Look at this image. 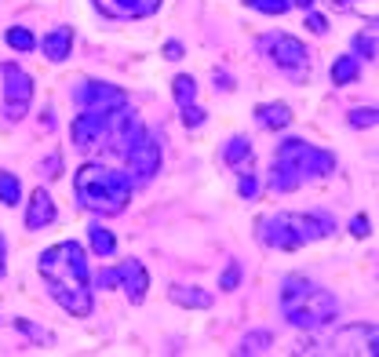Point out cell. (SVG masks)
<instances>
[{"label":"cell","mask_w":379,"mask_h":357,"mask_svg":"<svg viewBox=\"0 0 379 357\" xmlns=\"http://www.w3.org/2000/svg\"><path fill=\"white\" fill-rule=\"evenodd\" d=\"M37 267L48 281V291L51 299L73 314V317H88L91 314V277H88V259H84V248L77 241H62V244H51L41 252Z\"/></svg>","instance_id":"obj_1"},{"label":"cell","mask_w":379,"mask_h":357,"mask_svg":"<svg viewBox=\"0 0 379 357\" xmlns=\"http://www.w3.org/2000/svg\"><path fill=\"white\" fill-rule=\"evenodd\" d=\"M244 4H251L256 11H263V15H284L292 8V0H244Z\"/></svg>","instance_id":"obj_25"},{"label":"cell","mask_w":379,"mask_h":357,"mask_svg":"<svg viewBox=\"0 0 379 357\" xmlns=\"http://www.w3.org/2000/svg\"><path fill=\"white\" fill-rule=\"evenodd\" d=\"M259 51L274 62L277 70H289V73L310 70V51L303 48V41H296L289 33H263L259 37Z\"/></svg>","instance_id":"obj_6"},{"label":"cell","mask_w":379,"mask_h":357,"mask_svg":"<svg viewBox=\"0 0 379 357\" xmlns=\"http://www.w3.org/2000/svg\"><path fill=\"white\" fill-rule=\"evenodd\" d=\"M73 193L88 212L117 215L132 201V179H128V172H113L106 165H84L73 175Z\"/></svg>","instance_id":"obj_5"},{"label":"cell","mask_w":379,"mask_h":357,"mask_svg":"<svg viewBox=\"0 0 379 357\" xmlns=\"http://www.w3.org/2000/svg\"><path fill=\"white\" fill-rule=\"evenodd\" d=\"M77 103L84 110H113V106H128V95L103 81H84L77 88Z\"/></svg>","instance_id":"obj_11"},{"label":"cell","mask_w":379,"mask_h":357,"mask_svg":"<svg viewBox=\"0 0 379 357\" xmlns=\"http://www.w3.org/2000/svg\"><path fill=\"white\" fill-rule=\"evenodd\" d=\"M168 296L175 306H186V310H208L212 306V296L201 288H186V284H172L168 288Z\"/></svg>","instance_id":"obj_17"},{"label":"cell","mask_w":379,"mask_h":357,"mask_svg":"<svg viewBox=\"0 0 379 357\" xmlns=\"http://www.w3.org/2000/svg\"><path fill=\"white\" fill-rule=\"evenodd\" d=\"M336 172V153L318 150L303 139H284L274 150V168H270V190L277 193H292L299 190L306 179H321Z\"/></svg>","instance_id":"obj_2"},{"label":"cell","mask_w":379,"mask_h":357,"mask_svg":"<svg viewBox=\"0 0 379 357\" xmlns=\"http://www.w3.org/2000/svg\"><path fill=\"white\" fill-rule=\"evenodd\" d=\"M29 103H33V81L22 66L15 62H4V113L8 120H22L29 113Z\"/></svg>","instance_id":"obj_8"},{"label":"cell","mask_w":379,"mask_h":357,"mask_svg":"<svg viewBox=\"0 0 379 357\" xmlns=\"http://www.w3.org/2000/svg\"><path fill=\"white\" fill-rule=\"evenodd\" d=\"M58 165H62V160H58V153H51V157H48V175H51V179L58 175Z\"/></svg>","instance_id":"obj_36"},{"label":"cell","mask_w":379,"mask_h":357,"mask_svg":"<svg viewBox=\"0 0 379 357\" xmlns=\"http://www.w3.org/2000/svg\"><path fill=\"white\" fill-rule=\"evenodd\" d=\"M172 95H175V103L179 106H190L197 99V81L194 77H186V73H179L175 81H172Z\"/></svg>","instance_id":"obj_21"},{"label":"cell","mask_w":379,"mask_h":357,"mask_svg":"<svg viewBox=\"0 0 379 357\" xmlns=\"http://www.w3.org/2000/svg\"><path fill=\"white\" fill-rule=\"evenodd\" d=\"M346 120H351V128H375V110L372 106H358V110H351V117H346Z\"/></svg>","instance_id":"obj_26"},{"label":"cell","mask_w":379,"mask_h":357,"mask_svg":"<svg viewBox=\"0 0 379 357\" xmlns=\"http://www.w3.org/2000/svg\"><path fill=\"white\" fill-rule=\"evenodd\" d=\"M41 48H44V55H48L51 62H62V58L70 55V48H73V29H70V26H55L51 33H44Z\"/></svg>","instance_id":"obj_15"},{"label":"cell","mask_w":379,"mask_h":357,"mask_svg":"<svg viewBox=\"0 0 379 357\" xmlns=\"http://www.w3.org/2000/svg\"><path fill=\"white\" fill-rule=\"evenodd\" d=\"M223 160H227L230 168H248L251 165V143L244 135H234L227 143V150H223Z\"/></svg>","instance_id":"obj_18"},{"label":"cell","mask_w":379,"mask_h":357,"mask_svg":"<svg viewBox=\"0 0 379 357\" xmlns=\"http://www.w3.org/2000/svg\"><path fill=\"white\" fill-rule=\"evenodd\" d=\"M48 222H55V201H51V193L41 186V190H33V197H29L26 230H44Z\"/></svg>","instance_id":"obj_14"},{"label":"cell","mask_w":379,"mask_h":357,"mask_svg":"<svg viewBox=\"0 0 379 357\" xmlns=\"http://www.w3.org/2000/svg\"><path fill=\"white\" fill-rule=\"evenodd\" d=\"M256 120H259V128H266V132H277V128H289L292 124V110L284 106V103H263L256 110Z\"/></svg>","instance_id":"obj_16"},{"label":"cell","mask_w":379,"mask_h":357,"mask_svg":"<svg viewBox=\"0 0 379 357\" xmlns=\"http://www.w3.org/2000/svg\"><path fill=\"white\" fill-rule=\"evenodd\" d=\"M165 58L179 62V58H182V44H179V41H168V44H165Z\"/></svg>","instance_id":"obj_34"},{"label":"cell","mask_w":379,"mask_h":357,"mask_svg":"<svg viewBox=\"0 0 379 357\" xmlns=\"http://www.w3.org/2000/svg\"><path fill=\"white\" fill-rule=\"evenodd\" d=\"M4 259H8V241H4V234H0V277H4Z\"/></svg>","instance_id":"obj_35"},{"label":"cell","mask_w":379,"mask_h":357,"mask_svg":"<svg viewBox=\"0 0 379 357\" xmlns=\"http://www.w3.org/2000/svg\"><path fill=\"white\" fill-rule=\"evenodd\" d=\"M292 4H299L303 11H310V8H313V0H292Z\"/></svg>","instance_id":"obj_37"},{"label":"cell","mask_w":379,"mask_h":357,"mask_svg":"<svg viewBox=\"0 0 379 357\" xmlns=\"http://www.w3.org/2000/svg\"><path fill=\"white\" fill-rule=\"evenodd\" d=\"M332 353H346V357H365V353H375L379 346V332L375 324H346L332 336Z\"/></svg>","instance_id":"obj_10"},{"label":"cell","mask_w":379,"mask_h":357,"mask_svg":"<svg viewBox=\"0 0 379 357\" xmlns=\"http://www.w3.org/2000/svg\"><path fill=\"white\" fill-rule=\"evenodd\" d=\"M237 281H241V267H237V263H230V267L223 270V277H219V288H223V291H234V288H237Z\"/></svg>","instance_id":"obj_28"},{"label":"cell","mask_w":379,"mask_h":357,"mask_svg":"<svg viewBox=\"0 0 379 357\" xmlns=\"http://www.w3.org/2000/svg\"><path fill=\"white\" fill-rule=\"evenodd\" d=\"M358 73H361V62L354 55H343V58H336V66H332V84H354Z\"/></svg>","instance_id":"obj_19"},{"label":"cell","mask_w":379,"mask_h":357,"mask_svg":"<svg viewBox=\"0 0 379 357\" xmlns=\"http://www.w3.org/2000/svg\"><path fill=\"white\" fill-rule=\"evenodd\" d=\"M351 234H354V237H368V234H372V226H368L365 215H358V219L351 222Z\"/></svg>","instance_id":"obj_33"},{"label":"cell","mask_w":379,"mask_h":357,"mask_svg":"<svg viewBox=\"0 0 379 357\" xmlns=\"http://www.w3.org/2000/svg\"><path fill=\"white\" fill-rule=\"evenodd\" d=\"M332 4H351V0H332Z\"/></svg>","instance_id":"obj_38"},{"label":"cell","mask_w":379,"mask_h":357,"mask_svg":"<svg viewBox=\"0 0 379 357\" xmlns=\"http://www.w3.org/2000/svg\"><path fill=\"white\" fill-rule=\"evenodd\" d=\"M22 201V182L11 175V172H0V205L15 208Z\"/></svg>","instance_id":"obj_20"},{"label":"cell","mask_w":379,"mask_h":357,"mask_svg":"<svg viewBox=\"0 0 379 357\" xmlns=\"http://www.w3.org/2000/svg\"><path fill=\"white\" fill-rule=\"evenodd\" d=\"M182 124H186V128H201V124H204V110L194 106V103L182 106Z\"/></svg>","instance_id":"obj_29"},{"label":"cell","mask_w":379,"mask_h":357,"mask_svg":"<svg viewBox=\"0 0 379 357\" xmlns=\"http://www.w3.org/2000/svg\"><path fill=\"white\" fill-rule=\"evenodd\" d=\"M281 310H284V317H289L296 328L313 332V328H325L328 321H336L339 303H336V296L328 288L292 274V277H284V284H281Z\"/></svg>","instance_id":"obj_3"},{"label":"cell","mask_w":379,"mask_h":357,"mask_svg":"<svg viewBox=\"0 0 379 357\" xmlns=\"http://www.w3.org/2000/svg\"><path fill=\"white\" fill-rule=\"evenodd\" d=\"M124 160H128V179L132 182H150L157 172H161V143H157V135L142 132L139 143L124 153Z\"/></svg>","instance_id":"obj_9"},{"label":"cell","mask_w":379,"mask_h":357,"mask_svg":"<svg viewBox=\"0 0 379 357\" xmlns=\"http://www.w3.org/2000/svg\"><path fill=\"white\" fill-rule=\"evenodd\" d=\"M15 324H19V328H22L26 336H33L37 343H51V336H48L44 328H37V324H29V321H15Z\"/></svg>","instance_id":"obj_32"},{"label":"cell","mask_w":379,"mask_h":357,"mask_svg":"<svg viewBox=\"0 0 379 357\" xmlns=\"http://www.w3.org/2000/svg\"><path fill=\"white\" fill-rule=\"evenodd\" d=\"M354 58H375V37L372 33H358L354 37Z\"/></svg>","instance_id":"obj_27"},{"label":"cell","mask_w":379,"mask_h":357,"mask_svg":"<svg viewBox=\"0 0 379 357\" xmlns=\"http://www.w3.org/2000/svg\"><path fill=\"white\" fill-rule=\"evenodd\" d=\"M117 248V237L110 230H103V226H91V252L95 255H113Z\"/></svg>","instance_id":"obj_23"},{"label":"cell","mask_w":379,"mask_h":357,"mask_svg":"<svg viewBox=\"0 0 379 357\" xmlns=\"http://www.w3.org/2000/svg\"><path fill=\"white\" fill-rule=\"evenodd\" d=\"M270 332H248L244 343H241V353H266L270 350Z\"/></svg>","instance_id":"obj_24"},{"label":"cell","mask_w":379,"mask_h":357,"mask_svg":"<svg viewBox=\"0 0 379 357\" xmlns=\"http://www.w3.org/2000/svg\"><path fill=\"white\" fill-rule=\"evenodd\" d=\"M237 193H241L244 201H251V197H256V193H259V179H256V175H241V182H237Z\"/></svg>","instance_id":"obj_30"},{"label":"cell","mask_w":379,"mask_h":357,"mask_svg":"<svg viewBox=\"0 0 379 357\" xmlns=\"http://www.w3.org/2000/svg\"><path fill=\"white\" fill-rule=\"evenodd\" d=\"M4 41H8V48H15V51H33V48H37V37L29 33L26 26H11Z\"/></svg>","instance_id":"obj_22"},{"label":"cell","mask_w":379,"mask_h":357,"mask_svg":"<svg viewBox=\"0 0 379 357\" xmlns=\"http://www.w3.org/2000/svg\"><path fill=\"white\" fill-rule=\"evenodd\" d=\"M117 270V284L128 291L132 303H142L146 299V288H150V277H146V267L139 263V259H128V263L113 267Z\"/></svg>","instance_id":"obj_13"},{"label":"cell","mask_w":379,"mask_h":357,"mask_svg":"<svg viewBox=\"0 0 379 357\" xmlns=\"http://www.w3.org/2000/svg\"><path fill=\"white\" fill-rule=\"evenodd\" d=\"M91 4L113 22H132V19H150L161 8V0H91Z\"/></svg>","instance_id":"obj_12"},{"label":"cell","mask_w":379,"mask_h":357,"mask_svg":"<svg viewBox=\"0 0 379 357\" xmlns=\"http://www.w3.org/2000/svg\"><path fill=\"white\" fill-rule=\"evenodd\" d=\"M117 110H120V106H113V110H84V113L73 120V128H70V132H73V143H77L81 150H95V146L110 143Z\"/></svg>","instance_id":"obj_7"},{"label":"cell","mask_w":379,"mask_h":357,"mask_svg":"<svg viewBox=\"0 0 379 357\" xmlns=\"http://www.w3.org/2000/svg\"><path fill=\"white\" fill-rule=\"evenodd\" d=\"M336 234V222L332 215L325 212H277V215H266L259 219V241L266 248H277V252H296L303 244H313L321 237H332Z\"/></svg>","instance_id":"obj_4"},{"label":"cell","mask_w":379,"mask_h":357,"mask_svg":"<svg viewBox=\"0 0 379 357\" xmlns=\"http://www.w3.org/2000/svg\"><path fill=\"white\" fill-rule=\"evenodd\" d=\"M306 26H310V33H328V19L318 11H306Z\"/></svg>","instance_id":"obj_31"}]
</instances>
